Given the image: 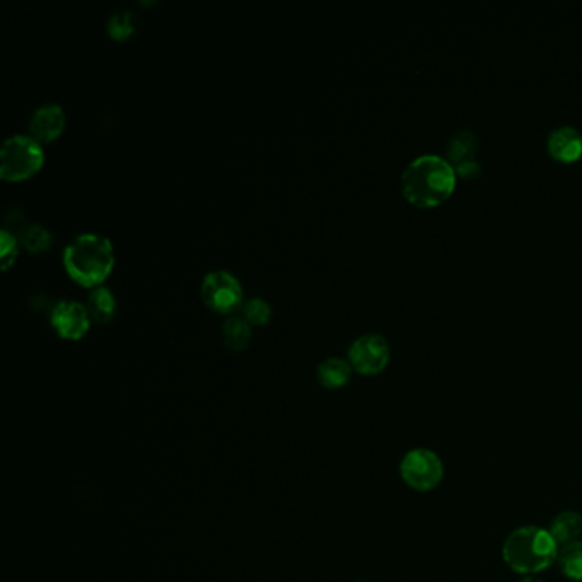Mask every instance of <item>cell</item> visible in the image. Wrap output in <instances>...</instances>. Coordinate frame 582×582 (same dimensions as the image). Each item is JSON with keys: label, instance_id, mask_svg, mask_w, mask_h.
I'll return each instance as SVG.
<instances>
[{"label": "cell", "instance_id": "obj_4", "mask_svg": "<svg viewBox=\"0 0 582 582\" xmlns=\"http://www.w3.org/2000/svg\"><path fill=\"white\" fill-rule=\"evenodd\" d=\"M45 164L41 142L31 135L16 134L6 139L0 151V176L6 181L30 180Z\"/></svg>", "mask_w": 582, "mask_h": 582}, {"label": "cell", "instance_id": "obj_12", "mask_svg": "<svg viewBox=\"0 0 582 582\" xmlns=\"http://www.w3.org/2000/svg\"><path fill=\"white\" fill-rule=\"evenodd\" d=\"M84 304L88 308L91 320L96 321V323H110L117 315V296L105 284L93 287L89 292L88 301Z\"/></svg>", "mask_w": 582, "mask_h": 582}, {"label": "cell", "instance_id": "obj_16", "mask_svg": "<svg viewBox=\"0 0 582 582\" xmlns=\"http://www.w3.org/2000/svg\"><path fill=\"white\" fill-rule=\"evenodd\" d=\"M560 571L571 581L582 582V542L569 543L559 550Z\"/></svg>", "mask_w": 582, "mask_h": 582}, {"label": "cell", "instance_id": "obj_9", "mask_svg": "<svg viewBox=\"0 0 582 582\" xmlns=\"http://www.w3.org/2000/svg\"><path fill=\"white\" fill-rule=\"evenodd\" d=\"M67 115L59 103H43L38 106L30 118L31 137L38 142H52L64 134Z\"/></svg>", "mask_w": 582, "mask_h": 582}, {"label": "cell", "instance_id": "obj_1", "mask_svg": "<svg viewBox=\"0 0 582 582\" xmlns=\"http://www.w3.org/2000/svg\"><path fill=\"white\" fill-rule=\"evenodd\" d=\"M456 180V169L448 159L439 154H422L403 169V197L415 207L431 209L453 195Z\"/></svg>", "mask_w": 582, "mask_h": 582}, {"label": "cell", "instance_id": "obj_19", "mask_svg": "<svg viewBox=\"0 0 582 582\" xmlns=\"http://www.w3.org/2000/svg\"><path fill=\"white\" fill-rule=\"evenodd\" d=\"M272 306L268 303L267 299L263 297H250L246 299L243 306H241V316L245 318L251 326H263L267 325L270 318H272Z\"/></svg>", "mask_w": 582, "mask_h": 582}, {"label": "cell", "instance_id": "obj_2", "mask_svg": "<svg viewBox=\"0 0 582 582\" xmlns=\"http://www.w3.org/2000/svg\"><path fill=\"white\" fill-rule=\"evenodd\" d=\"M62 262L70 279L93 289L103 286L115 267V248L103 234H79L65 246Z\"/></svg>", "mask_w": 582, "mask_h": 582}, {"label": "cell", "instance_id": "obj_5", "mask_svg": "<svg viewBox=\"0 0 582 582\" xmlns=\"http://www.w3.org/2000/svg\"><path fill=\"white\" fill-rule=\"evenodd\" d=\"M200 296L207 308L219 315H231L245 303L241 280L229 270H212L205 275L200 286Z\"/></svg>", "mask_w": 582, "mask_h": 582}, {"label": "cell", "instance_id": "obj_18", "mask_svg": "<svg viewBox=\"0 0 582 582\" xmlns=\"http://www.w3.org/2000/svg\"><path fill=\"white\" fill-rule=\"evenodd\" d=\"M106 28H108V35L113 40H129L130 36L137 31V18H135L134 12L129 11V9H122V11L111 14Z\"/></svg>", "mask_w": 582, "mask_h": 582}, {"label": "cell", "instance_id": "obj_15", "mask_svg": "<svg viewBox=\"0 0 582 582\" xmlns=\"http://www.w3.org/2000/svg\"><path fill=\"white\" fill-rule=\"evenodd\" d=\"M251 325L241 315L229 316L222 325V342L231 352H243L250 345Z\"/></svg>", "mask_w": 582, "mask_h": 582}, {"label": "cell", "instance_id": "obj_13", "mask_svg": "<svg viewBox=\"0 0 582 582\" xmlns=\"http://www.w3.org/2000/svg\"><path fill=\"white\" fill-rule=\"evenodd\" d=\"M478 137L473 134L472 130H460L449 139L448 142V159L454 168L461 164L472 163L477 161Z\"/></svg>", "mask_w": 582, "mask_h": 582}, {"label": "cell", "instance_id": "obj_3", "mask_svg": "<svg viewBox=\"0 0 582 582\" xmlns=\"http://www.w3.org/2000/svg\"><path fill=\"white\" fill-rule=\"evenodd\" d=\"M559 550L550 531L538 526H521L507 536L502 545V559L511 571L535 576L547 571L559 559Z\"/></svg>", "mask_w": 582, "mask_h": 582}, {"label": "cell", "instance_id": "obj_6", "mask_svg": "<svg viewBox=\"0 0 582 582\" xmlns=\"http://www.w3.org/2000/svg\"><path fill=\"white\" fill-rule=\"evenodd\" d=\"M400 477L408 489L431 492L443 482V460L431 449H412L402 458Z\"/></svg>", "mask_w": 582, "mask_h": 582}, {"label": "cell", "instance_id": "obj_14", "mask_svg": "<svg viewBox=\"0 0 582 582\" xmlns=\"http://www.w3.org/2000/svg\"><path fill=\"white\" fill-rule=\"evenodd\" d=\"M548 531L559 547L577 542V538L582 535V516L576 511H564L553 518Z\"/></svg>", "mask_w": 582, "mask_h": 582}, {"label": "cell", "instance_id": "obj_20", "mask_svg": "<svg viewBox=\"0 0 582 582\" xmlns=\"http://www.w3.org/2000/svg\"><path fill=\"white\" fill-rule=\"evenodd\" d=\"M19 248H21V243H19L18 236L12 234L9 229H2L0 231V267L2 270H7L12 263L16 262Z\"/></svg>", "mask_w": 582, "mask_h": 582}, {"label": "cell", "instance_id": "obj_10", "mask_svg": "<svg viewBox=\"0 0 582 582\" xmlns=\"http://www.w3.org/2000/svg\"><path fill=\"white\" fill-rule=\"evenodd\" d=\"M548 154L559 163H574L582 156V134L572 125L553 129L547 139Z\"/></svg>", "mask_w": 582, "mask_h": 582}, {"label": "cell", "instance_id": "obj_21", "mask_svg": "<svg viewBox=\"0 0 582 582\" xmlns=\"http://www.w3.org/2000/svg\"><path fill=\"white\" fill-rule=\"evenodd\" d=\"M521 582H543V581H538V579H535V577H526V579H523V581Z\"/></svg>", "mask_w": 582, "mask_h": 582}, {"label": "cell", "instance_id": "obj_7", "mask_svg": "<svg viewBox=\"0 0 582 582\" xmlns=\"http://www.w3.org/2000/svg\"><path fill=\"white\" fill-rule=\"evenodd\" d=\"M391 349L388 340L379 333H364L349 347V362L356 373L376 376L390 364Z\"/></svg>", "mask_w": 582, "mask_h": 582}, {"label": "cell", "instance_id": "obj_11", "mask_svg": "<svg viewBox=\"0 0 582 582\" xmlns=\"http://www.w3.org/2000/svg\"><path fill=\"white\" fill-rule=\"evenodd\" d=\"M352 374H354V367L349 359H340V357H328L316 369V378L325 390H342L349 385Z\"/></svg>", "mask_w": 582, "mask_h": 582}, {"label": "cell", "instance_id": "obj_17", "mask_svg": "<svg viewBox=\"0 0 582 582\" xmlns=\"http://www.w3.org/2000/svg\"><path fill=\"white\" fill-rule=\"evenodd\" d=\"M19 243L31 253H43L53 245V236L47 227L41 224H28L19 234Z\"/></svg>", "mask_w": 582, "mask_h": 582}, {"label": "cell", "instance_id": "obj_8", "mask_svg": "<svg viewBox=\"0 0 582 582\" xmlns=\"http://www.w3.org/2000/svg\"><path fill=\"white\" fill-rule=\"evenodd\" d=\"M53 330L59 333V337L65 340L77 342L86 337L91 328V316H89L86 304L74 301V299H60L50 313Z\"/></svg>", "mask_w": 582, "mask_h": 582}]
</instances>
